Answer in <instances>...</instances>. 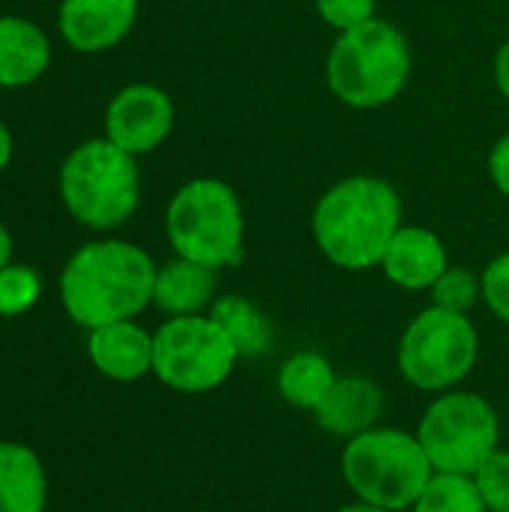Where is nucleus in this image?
I'll use <instances>...</instances> for the list:
<instances>
[{"label": "nucleus", "instance_id": "f257e3e1", "mask_svg": "<svg viewBox=\"0 0 509 512\" xmlns=\"http://www.w3.org/2000/svg\"><path fill=\"white\" fill-rule=\"evenodd\" d=\"M402 228V198L375 174H351L333 183L312 210V237L339 270L381 267L384 252Z\"/></svg>", "mask_w": 509, "mask_h": 512}, {"label": "nucleus", "instance_id": "f03ea898", "mask_svg": "<svg viewBox=\"0 0 509 512\" xmlns=\"http://www.w3.org/2000/svg\"><path fill=\"white\" fill-rule=\"evenodd\" d=\"M156 270V261L135 243H87L60 273L63 309L84 330L138 318L153 303Z\"/></svg>", "mask_w": 509, "mask_h": 512}, {"label": "nucleus", "instance_id": "7ed1b4c3", "mask_svg": "<svg viewBox=\"0 0 509 512\" xmlns=\"http://www.w3.org/2000/svg\"><path fill=\"white\" fill-rule=\"evenodd\" d=\"M414 54L408 36L387 18H369L345 33L327 54V87L330 93L357 111L390 105L411 81Z\"/></svg>", "mask_w": 509, "mask_h": 512}, {"label": "nucleus", "instance_id": "20e7f679", "mask_svg": "<svg viewBox=\"0 0 509 512\" xmlns=\"http://www.w3.org/2000/svg\"><path fill=\"white\" fill-rule=\"evenodd\" d=\"M165 234L174 255L225 270L243 261L246 216L240 195L219 177L183 183L165 210Z\"/></svg>", "mask_w": 509, "mask_h": 512}, {"label": "nucleus", "instance_id": "39448f33", "mask_svg": "<svg viewBox=\"0 0 509 512\" xmlns=\"http://www.w3.org/2000/svg\"><path fill=\"white\" fill-rule=\"evenodd\" d=\"M435 468L417 435L375 426L342 447V477L357 501L405 512L414 507Z\"/></svg>", "mask_w": 509, "mask_h": 512}, {"label": "nucleus", "instance_id": "423d86ee", "mask_svg": "<svg viewBox=\"0 0 509 512\" xmlns=\"http://www.w3.org/2000/svg\"><path fill=\"white\" fill-rule=\"evenodd\" d=\"M60 198L81 225L93 231L120 228L141 201L135 156L108 138L78 144L60 168Z\"/></svg>", "mask_w": 509, "mask_h": 512}, {"label": "nucleus", "instance_id": "0eeeda50", "mask_svg": "<svg viewBox=\"0 0 509 512\" xmlns=\"http://www.w3.org/2000/svg\"><path fill=\"white\" fill-rule=\"evenodd\" d=\"M480 333L462 312L429 306L408 321L399 339L396 363L402 378L423 393L456 390L477 366Z\"/></svg>", "mask_w": 509, "mask_h": 512}, {"label": "nucleus", "instance_id": "6e6552de", "mask_svg": "<svg viewBox=\"0 0 509 512\" xmlns=\"http://www.w3.org/2000/svg\"><path fill=\"white\" fill-rule=\"evenodd\" d=\"M417 438L441 474H468L501 447V420L489 399L471 390H447L423 411Z\"/></svg>", "mask_w": 509, "mask_h": 512}, {"label": "nucleus", "instance_id": "1a4fd4ad", "mask_svg": "<svg viewBox=\"0 0 509 512\" xmlns=\"http://www.w3.org/2000/svg\"><path fill=\"white\" fill-rule=\"evenodd\" d=\"M240 354L213 315L168 318L153 333V375L177 393H210L222 387Z\"/></svg>", "mask_w": 509, "mask_h": 512}, {"label": "nucleus", "instance_id": "9d476101", "mask_svg": "<svg viewBox=\"0 0 509 512\" xmlns=\"http://www.w3.org/2000/svg\"><path fill=\"white\" fill-rule=\"evenodd\" d=\"M174 129V102L156 84H129L105 108V138L141 156L156 150Z\"/></svg>", "mask_w": 509, "mask_h": 512}, {"label": "nucleus", "instance_id": "9b49d317", "mask_svg": "<svg viewBox=\"0 0 509 512\" xmlns=\"http://www.w3.org/2000/svg\"><path fill=\"white\" fill-rule=\"evenodd\" d=\"M138 18V0H63L60 33L81 54L120 45Z\"/></svg>", "mask_w": 509, "mask_h": 512}, {"label": "nucleus", "instance_id": "f8f14e48", "mask_svg": "<svg viewBox=\"0 0 509 512\" xmlns=\"http://www.w3.org/2000/svg\"><path fill=\"white\" fill-rule=\"evenodd\" d=\"M87 357L108 381H141L144 375H153V333L135 324V318L96 327L87 336Z\"/></svg>", "mask_w": 509, "mask_h": 512}, {"label": "nucleus", "instance_id": "ddd939ff", "mask_svg": "<svg viewBox=\"0 0 509 512\" xmlns=\"http://www.w3.org/2000/svg\"><path fill=\"white\" fill-rule=\"evenodd\" d=\"M450 267L444 240L423 225H402L390 240L381 270L402 291H429Z\"/></svg>", "mask_w": 509, "mask_h": 512}, {"label": "nucleus", "instance_id": "4468645a", "mask_svg": "<svg viewBox=\"0 0 509 512\" xmlns=\"http://www.w3.org/2000/svg\"><path fill=\"white\" fill-rule=\"evenodd\" d=\"M384 405V390L372 378L342 375L312 414L318 429H324L333 438L351 441L381 423Z\"/></svg>", "mask_w": 509, "mask_h": 512}, {"label": "nucleus", "instance_id": "2eb2a0df", "mask_svg": "<svg viewBox=\"0 0 509 512\" xmlns=\"http://www.w3.org/2000/svg\"><path fill=\"white\" fill-rule=\"evenodd\" d=\"M216 297H219V270L213 267L177 255L156 270L153 306L168 318L207 315Z\"/></svg>", "mask_w": 509, "mask_h": 512}, {"label": "nucleus", "instance_id": "dca6fc26", "mask_svg": "<svg viewBox=\"0 0 509 512\" xmlns=\"http://www.w3.org/2000/svg\"><path fill=\"white\" fill-rule=\"evenodd\" d=\"M48 474L39 453L18 441H0V512H45Z\"/></svg>", "mask_w": 509, "mask_h": 512}, {"label": "nucleus", "instance_id": "f3484780", "mask_svg": "<svg viewBox=\"0 0 509 512\" xmlns=\"http://www.w3.org/2000/svg\"><path fill=\"white\" fill-rule=\"evenodd\" d=\"M51 63L48 36L27 18L0 15V87L33 84Z\"/></svg>", "mask_w": 509, "mask_h": 512}, {"label": "nucleus", "instance_id": "a211bd4d", "mask_svg": "<svg viewBox=\"0 0 509 512\" xmlns=\"http://www.w3.org/2000/svg\"><path fill=\"white\" fill-rule=\"evenodd\" d=\"M210 315L228 333L240 360H258L273 348V324L249 297L222 294L210 306Z\"/></svg>", "mask_w": 509, "mask_h": 512}, {"label": "nucleus", "instance_id": "6ab92c4d", "mask_svg": "<svg viewBox=\"0 0 509 512\" xmlns=\"http://www.w3.org/2000/svg\"><path fill=\"white\" fill-rule=\"evenodd\" d=\"M339 381L336 369L330 366V360L318 351H297L291 354L276 378L279 396L297 408V411H315L324 396L333 390V384Z\"/></svg>", "mask_w": 509, "mask_h": 512}, {"label": "nucleus", "instance_id": "aec40b11", "mask_svg": "<svg viewBox=\"0 0 509 512\" xmlns=\"http://www.w3.org/2000/svg\"><path fill=\"white\" fill-rule=\"evenodd\" d=\"M411 512H489L483 495L468 474H441L435 471Z\"/></svg>", "mask_w": 509, "mask_h": 512}, {"label": "nucleus", "instance_id": "412c9836", "mask_svg": "<svg viewBox=\"0 0 509 512\" xmlns=\"http://www.w3.org/2000/svg\"><path fill=\"white\" fill-rule=\"evenodd\" d=\"M429 294H432V306L468 315L483 300V282L468 267H447L441 279L429 288Z\"/></svg>", "mask_w": 509, "mask_h": 512}, {"label": "nucleus", "instance_id": "4be33fe9", "mask_svg": "<svg viewBox=\"0 0 509 512\" xmlns=\"http://www.w3.org/2000/svg\"><path fill=\"white\" fill-rule=\"evenodd\" d=\"M42 279L33 267L6 264L0 270V318H18L39 303Z\"/></svg>", "mask_w": 509, "mask_h": 512}, {"label": "nucleus", "instance_id": "5701e85b", "mask_svg": "<svg viewBox=\"0 0 509 512\" xmlns=\"http://www.w3.org/2000/svg\"><path fill=\"white\" fill-rule=\"evenodd\" d=\"M474 483L489 512H509V450L498 447L477 471Z\"/></svg>", "mask_w": 509, "mask_h": 512}, {"label": "nucleus", "instance_id": "b1692460", "mask_svg": "<svg viewBox=\"0 0 509 512\" xmlns=\"http://www.w3.org/2000/svg\"><path fill=\"white\" fill-rule=\"evenodd\" d=\"M480 282H483V303L489 306V312L498 321L509 324V252L495 255L486 264Z\"/></svg>", "mask_w": 509, "mask_h": 512}, {"label": "nucleus", "instance_id": "393cba45", "mask_svg": "<svg viewBox=\"0 0 509 512\" xmlns=\"http://www.w3.org/2000/svg\"><path fill=\"white\" fill-rule=\"evenodd\" d=\"M375 6H378V0H315L318 15L336 33H345V30L375 18Z\"/></svg>", "mask_w": 509, "mask_h": 512}, {"label": "nucleus", "instance_id": "a878e982", "mask_svg": "<svg viewBox=\"0 0 509 512\" xmlns=\"http://www.w3.org/2000/svg\"><path fill=\"white\" fill-rule=\"evenodd\" d=\"M489 177H492L495 189L504 198H509V132L501 135L492 144V153H489Z\"/></svg>", "mask_w": 509, "mask_h": 512}, {"label": "nucleus", "instance_id": "bb28decb", "mask_svg": "<svg viewBox=\"0 0 509 512\" xmlns=\"http://www.w3.org/2000/svg\"><path fill=\"white\" fill-rule=\"evenodd\" d=\"M495 84H498V93L509 102V39L495 54Z\"/></svg>", "mask_w": 509, "mask_h": 512}, {"label": "nucleus", "instance_id": "cd10ccee", "mask_svg": "<svg viewBox=\"0 0 509 512\" xmlns=\"http://www.w3.org/2000/svg\"><path fill=\"white\" fill-rule=\"evenodd\" d=\"M9 159H12V132L0 123V171L9 165Z\"/></svg>", "mask_w": 509, "mask_h": 512}, {"label": "nucleus", "instance_id": "c85d7f7f", "mask_svg": "<svg viewBox=\"0 0 509 512\" xmlns=\"http://www.w3.org/2000/svg\"><path fill=\"white\" fill-rule=\"evenodd\" d=\"M6 264H12V237H9L6 225L0 222V270H3Z\"/></svg>", "mask_w": 509, "mask_h": 512}, {"label": "nucleus", "instance_id": "c756f323", "mask_svg": "<svg viewBox=\"0 0 509 512\" xmlns=\"http://www.w3.org/2000/svg\"><path fill=\"white\" fill-rule=\"evenodd\" d=\"M339 512H393V510H384V507H375V504H366V501H354V504L342 507Z\"/></svg>", "mask_w": 509, "mask_h": 512}]
</instances>
